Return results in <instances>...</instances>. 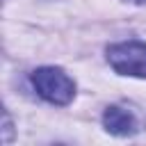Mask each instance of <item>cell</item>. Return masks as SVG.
Segmentation results:
<instances>
[{
	"instance_id": "3",
	"label": "cell",
	"mask_w": 146,
	"mask_h": 146,
	"mask_svg": "<svg viewBox=\"0 0 146 146\" xmlns=\"http://www.w3.org/2000/svg\"><path fill=\"white\" fill-rule=\"evenodd\" d=\"M103 125L107 132L112 135H119V137H128V135H135L137 132V119L130 110H123L119 105H112L105 110L103 114Z\"/></svg>"
},
{
	"instance_id": "1",
	"label": "cell",
	"mask_w": 146,
	"mask_h": 146,
	"mask_svg": "<svg viewBox=\"0 0 146 146\" xmlns=\"http://www.w3.org/2000/svg\"><path fill=\"white\" fill-rule=\"evenodd\" d=\"M32 84H34L36 94L52 105H66V103H71V98L75 94L73 80L62 68H55V66L36 68L32 73Z\"/></svg>"
},
{
	"instance_id": "4",
	"label": "cell",
	"mask_w": 146,
	"mask_h": 146,
	"mask_svg": "<svg viewBox=\"0 0 146 146\" xmlns=\"http://www.w3.org/2000/svg\"><path fill=\"white\" fill-rule=\"evenodd\" d=\"M135 2H146V0H135Z\"/></svg>"
},
{
	"instance_id": "2",
	"label": "cell",
	"mask_w": 146,
	"mask_h": 146,
	"mask_svg": "<svg viewBox=\"0 0 146 146\" xmlns=\"http://www.w3.org/2000/svg\"><path fill=\"white\" fill-rule=\"evenodd\" d=\"M110 66L121 75L146 78V43L141 41H123L107 48Z\"/></svg>"
}]
</instances>
